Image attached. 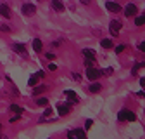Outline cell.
Returning <instances> with one entry per match:
<instances>
[{"label":"cell","mask_w":145,"mask_h":139,"mask_svg":"<svg viewBox=\"0 0 145 139\" xmlns=\"http://www.w3.org/2000/svg\"><path fill=\"white\" fill-rule=\"evenodd\" d=\"M47 104H48L47 97H38V99H36V106H47Z\"/></svg>","instance_id":"obj_20"},{"label":"cell","mask_w":145,"mask_h":139,"mask_svg":"<svg viewBox=\"0 0 145 139\" xmlns=\"http://www.w3.org/2000/svg\"><path fill=\"white\" fill-rule=\"evenodd\" d=\"M105 9L111 11V12H119L121 11V5L116 4V2H105Z\"/></svg>","instance_id":"obj_10"},{"label":"cell","mask_w":145,"mask_h":139,"mask_svg":"<svg viewBox=\"0 0 145 139\" xmlns=\"http://www.w3.org/2000/svg\"><path fill=\"white\" fill-rule=\"evenodd\" d=\"M72 78L80 82V80H81V75H80V73H72Z\"/></svg>","instance_id":"obj_30"},{"label":"cell","mask_w":145,"mask_h":139,"mask_svg":"<svg viewBox=\"0 0 145 139\" xmlns=\"http://www.w3.org/2000/svg\"><path fill=\"white\" fill-rule=\"evenodd\" d=\"M10 111H14V113H17V115H21L23 113V108L21 106H17V104H10V108H9Z\"/></svg>","instance_id":"obj_21"},{"label":"cell","mask_w":145,"mask_h":139,"mask_svg":"<svg viewBox=\"0 0 145 139\" xmlns=\"http://www.w3.org/2000/svg\"><path fill=\"white\" fill-rule=\"evenodd\" d=\"M86 77H88V80H99V78L102 77V73H100V70L90 66V68L86 70Z\"/></svg>","instance_id":"obj_4"},{"label":"cell","mask_w":145,"mask_h":139,"mask_svg":"<svg viewBox=\"0 0 145 139\" xmlns=\"http://www.w3.org/2000/svg\"><path fill=\"white\" fill-rule=\"evenodd\" d=\"M0 129H2V124H0Z\"/></svg>","instance_id":"obj_36"},{"label":"cell","mask_w":145,"mask_h":139,"mask_svg":"<svg viewBox=\"0 0 145 139\" xmlns=\"http://www.w3.org/2000/svg\"><path fill=\"white\" fill-rule=\"evenodd\" d=\"M52 115V108H45V111H43V116H50Z\"/></svg>","instance_id":"obj_24"},{"label":"cell","mask_w":145,"mask_h":139,"mask_svg":"<svg viewBox=\"0 0 145 139\" xmlns=\"http://www.w3.org/2000/svg\"><path fill=\"white\" fill-rule=\"evenodd\" d=\"M92 125H93V122H92V120H86V122H85V129H90Z\"/></svg>","instance_id":"obj_25"},{"label":"cell","mask_w":145,"mask_h":139,"mask_svg":"<svg viewBox=\"0 0 145 139\" xmlns=\"http://www.w3.org/2000/svg\"><path fill=\"white\" fill-rule=\"evenodd\" d=\"M57 110H59V115H61V116H66V115L71 111V106H69V104H62V103H61L59 106H57Z\"/></svg>","instance_id":"obj_11"},{"label":"cell","mask_w":145,"mask_h":139,"mask_svg":"<svg viewBox=\"0 0 145 139\" xmlns=\"http://www.w3.org/2000/svg\"><path fill=\"white\" fill-rule=\"evenodd\" d=\"M33 49H35V52H42L43 45H42V40L40 38H35L33 40Z\"/></svg>","instance_id":"obj_14"},{"label":"cell","mask_w":145,"mask_h":139,"mask_svg":"<svg viewBox=\"0 0 145 139\" xmlns=\"http://www.w3.org/2000/svg\"><path fill=\"white\" fill-rule=\"evenodd\" d=\"M50 5H52V9L56 12H62L64 11V4L61 2V0H50Z\"/></svg>","instance_id":"obj_9"},{"label":"cell","mask_w":145,"mask_h":139,"mask_svg":"<svg viewBox=\"0 0 145 139\" xmlns=\"http://www.w3.org/2000/svg\"><path fill=\"white\" fill-rule=\"evenodd\" d=\"M100 73L109 77V75H112V68H104V70H100Z\"/></svg>","instance_id":"obj_22"},{"label":"cell","mask_w":145,"mask_h":139,"mask_svg":"<svg viewBox=\"0 0 145 139\" xmlns=\"http://www.w3.org/2000/svg\"><path fill=\"white\" fill-rule=\"evenodd\" d=\"M19 116H21V115H16V116H12V118H10V122H17V120H19Z\"/></svg>","instance_id":"obj_32"},{"label":"cell","mask_w":145,"mask_h":139,"mask_svg":"<svg viewBox=\"0 0 145 139\" xmlns=\"http://www.w3.org/2000/svg\"><path fill=\"white\" fill-rule=\"evenodd\" d=\"M138 49H140L142 52H145V42H140V44H138Z\"/></svg>","instance_id":"obj_28"},{"label":"cell","mask_w":145,"mask_h":139,"mask_svg":"<svg viewBox=\"0 0 145 139\" xmlns=\"http://www.w3.org/2000/svg\"><path fill=\"white\" fill-rule=\"evenodd\" d=\"M0 30H2V31H10V28H9V26H5V24L0 26Z\"/></svg>","instance_id":"obj_31"},{"label":"cell","mask_w":145,"mask_h":139,"mask_svg":"<svg viewBox=\"0 0 145 139\" xmlns=\"http://www.w3.org/2000/svg\"><path fill=\"white\" fill-rule=\"evenodd\" d=\"M64 96H67V99L71 103H78V96H76L74 91H64Z\"/></svg>","instance_id":"obj_12"},{"label":"cell","mask_w":145,"mask_h":139,"mask_svg":"<svg viewBox=\"0 0 145 139\" xmlns=\"http://www.w3.org/2000/svg\"><path fill=\"white\" fill-rule=\"evenodd\" d=\"M93 61H95V59H86V61H85V64H86V66L90 68V66H92V64H93Z\"/></svg>","instance_id":"obj_29"},{"label":"cell","mask_w":145,"mask_h":139,"mask_svg":"<svg viewBox=\"0 0 145 139\" xmlns=\"http://www.w3.org/2000/svg\"><path fill=\"white\" fill-rule=\"evenodd\" d=\"M0 16L2 17H10L12 16V11L7 4H0Z\"/></svg>","instance_id":"obj_8"},{"label":"cell","mask_w":145,"mask_h":139,"mask_svg":"<svg viewBox=\"0 0 145 139\" xmlns=\"http://www.w3.org/2000/svg\"><path fill=\"white\" fill-rule=\"evenodd\" d=\"M45 91H47V85H35L33 94H35V96H38V94H43Z\"/></svg>","instance_id":"obj_15"},{"label":"cell","mask_w":145,"mask_h":139,"mask_svg":"<svg viewBox=\"0 0 145 139\" xmlns=\"http://www.w3.org/2000/svg\"><path fill=\"white\" fill-rule=\"evenodd\" d=\"M88 91H90V92H100V91H102V85H100V83H92V85L88 87Z\"/></svg>","instance_id":"obj_17"},{"label":"cell","mask_w":145,"mask_h":139,"mask_svg":"<svg viewBox=\"0 0 145 139\" xmlns=\"http://www.w3.org/2000/svg\"><path fill=\"white\" fill-rule=\"evenodd\" d=\"M83 56L86 59H95V50L93 49H83Z\"/></svg>","instance_id":"obj_13"},{"label":"cell","mask_w":145,"mask_h":139,"mask_svg":"<svg viewBox=\"0 0 145 139\" xmlns=\"http://www.w3.org/2000/svg\"><path fill=\"white\" fill-rule=\"evenodd\" d=\"M135 14H137V5L135 4H128L124 7V16L126 17H133Z\"/></svg>","instance_id":"obj_7"},{"label":"cell","mask_w":145,"mask_h":139,"mask_svg":"<svg viewBox=\"0 0 145 139\" xmlns=\"http://www.w3.org/2000/svg\"><path fill=\"white\" fill-rule=\"evenodd\" d=\"M36 83H38V75H31V77H29V80H28V85L35 87Z\"/></svg>","instance_id":"obj_19"},{"label":"cell","mask_w":145,"mask_h":139,"mask_svg":"<svg viewBox=\"0 0 145 139\" xmlns=\"http://www.w3.org/2000/svg\"><path fill=\"white\" fill-rule=\"evenodd\" d=\"M140 85H142V87H145V78H140Z\"/></svg>","instance_id":"obj_34"},{"label":"cell","mask_w":145,"mask_h":139,"mask_svg":"<svg viewBox=\"0 0 145 139\" xmlns=\"http://www.w3.org/2000/svg\"><path fill=\"white\" fill-rule=\"evenodd\" d=\"M100 45H102L104 49H111V47H112V40H111V38H102V40H100Z\"/></svg>","instance_id":"obj_16"},{"label":"cell","mask_w":145,"mask_h":139,"mask_svg":"<svg viewBox=\"0 0 145 139\" xmlns=\"http://www.w3.org/2000/svg\"><path fill=\"white\" fill-rule=\"evenodd\" d=\"M0 139H9V137H7V136H2V137H0Z\"/></svg>","instance_id":"obj_35"},{"label":"cell","mask_w":145,"mask_h":139,"mask_svg":"<svg viewBox=\"0 0 145 139\" xmlns=\"http://www.w3.org/2000/svg\"><path fill=\"white\" fill-rule=\"evenodd\" d=\"M124 50V45H118L116 47V54H119V52H123Z\"/></svg>","instance_id":"obj_26"},{"label":"cell","mask_w":145,"mask_h":139,"mask_svg":"<svg viewBox=\"0 0 145 139\" xmlns=\"http://www.w3.org/2000/svg\"><path fill=\"white\" fill-rule=\"evenodd\" d=\"M121 28H123V23L121 21H118V19H112L111 21V24H109V30H111V33L114 35H119V31H121Z\"/></svg>","instance_id":"obj_5"},{"label":"cell","mask_w":145,"mask_h":139,"mask_svg":"<svg viewBox=\"0 0 145 139\" xmlns=\"http://www.w3.org/2000/svg\"><path fill=\"white\" fill-rule=\"evenodd\" d=\"M48 70H50V71H56V70H57V66L54 64V63H50V64H48Z\"/></svg>","instance_id":"obj_27"},{"label":"cell","mask_w":145,"mask_h":139,"mask_svg":"<svg viewBox=\"0 0 145 139\" xmlns=\"http://www.w3.org/2000/svg\"><path fill=\"white\" fill-rule=\"evenodd\" d=\"M45 58H47L48 61H54V59H56V54H52V52H47V54H45Z\"/></svg>","instance_id":"obj_23"},{"label":"cell","mask_w":145,"mask_h":139,"mask_svg":"<svg viewBox=\"0 0 145 139\" xmlns=\"http://www.w3.org/2000/svg\"><path fill=\"white\" fill-rule=\"evenodd\" d=\"M80 2H81L83 5H88V4H90V0H80Z\"/></svg>","instance_id":"obj_33"},{"label":"cell","mask_w":145,"mask_h":139,"mask_svg":"<svg viewBox=\"0 0 145 139\" xmlns=\"http://www.w3.org/2000/svg\"><path fill=\"white\" fill-rule=\"evenodd\" d=\"M21 14H24V16H33V14H36V5H33V4H23L21 5Z\"/></svg>","instance_id":"obj_2"},{"label":"cell","mask_w":145,"mask_h":139,"mask_svg":"<svg viewBox=\"0 0 145 139\" xmlns=\"http://www.w3.org/2000/svg\"><path fill=\"white\" fill-rule=\"evenodd\" d=\"M67 139H86V136H85V130L81 129H72L67 132Z\"/></svg>","instance_id":"obj_3"},{"label":"cell","mask_w":145,"mask_h":139,"mask_svg":"<svg viewBox=\"0 0 145 139\" xmlns=\"http://www.w3.org/2000/svg\"><path fill=\"white\" fill-rule=\"evenodd\" d=\"M12 50L17 52V54L23 56V58H28V50H26V47L23 44H12Z\"/></svg>","instance_id":"obj_6"},{"label":"cell","mask_w":145,"mask_h":139,"mask_svg":"<svg viewBox=\"0 0 145 139\" xmlns=\"http://www.w3.org/2000/svg\"><path fill=\"white\" fill-rule=\"evenodd\" d=\"M135 24H137V26L145 24V14H140V16H137V17H135Z\"/></svg>","instance_id":"obj_18"},{"label":"cell","mask_w":145,"mask_h":139,"mask_svg":"<svg viewBox=\"0 0 145 139\" xmlns=\"http://www.w3.org/2000/svg\"><path fill=\"white\" fill-rule=\"evenodd\" d=\"M135 118H137L135 113L130 111V110H126V108L118 113V120H119V122H135Z\"/></svg>","instance_id":"obj_1"}]
</instances>
